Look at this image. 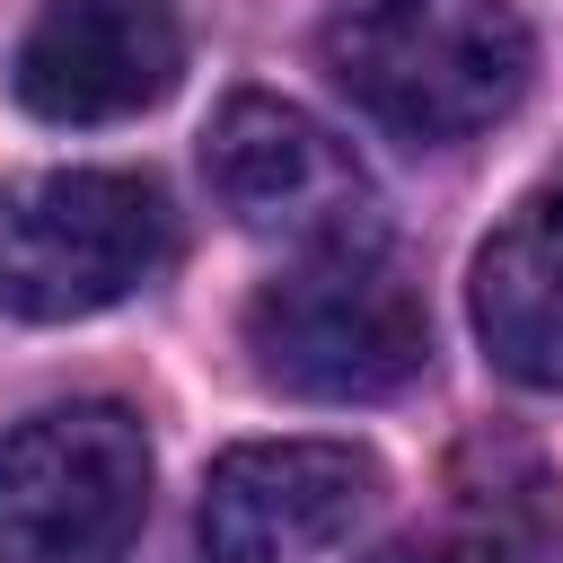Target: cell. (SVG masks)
Returning <instances> with one entry per match:
<instances>
[{"label": "cell", "mask_w": 563, "mask_h": 563, "mask_svg": "<svg viewBox=\"0 0 563 563\" xmlns=\"http://www.w3.org/2000/svg\"><path fill=\"white\" fill-rule=\"evenodd\" d=\"M185 70L176 0H44L9 53V97L35 123L150 114Z\"/></svg>", "instance_id": "7"}, {"label": "cell", "mask_w": 563, "mask_h": 563, "mask_svg": "<svg viewBox=\"0 0 563 563\" xmlns=\"http://www.w3.org/2000/svg\"><path fill=\"white\" fill-rule=\"evenodd\" d=\"M176 255V211L132 167H53L0 185V317L18 325H70Z\"/></svg>", "instance_id": "3"}, {"label": "cell", "mask_w": 563, "mask_h": 563, "mask_svg": "<svg viewBox=\"0 0 563 563\" xmlns=\"http://www.w3.org/2000/svg\"><path fill=\"white\" fill-rule=\"evenodd\" d=\"M387 493L378 457L352 440H246L220 449L194 501L202 563H317Z\"/></svg>", "instance_id": "6"}, {"label": "cell", "mask_w": 563, "mask_h": 563, "mask_svg": "<svg viewBox=\"0 0 563 563\" xmlns=\"http://www.w3.org/2000/svg\"><path fill=\"white\" fill-rule=\"evenodd\" d=\"M466 308H475L484 361L510 387L563 396V176L537 185V194H519L510 220L484 238Z\"/></svg>", "instance_id": "8"}, {"label": "cell", "mask_w": 563, "mask_h": 563, "mask_svg": "<svg viewBox=\"0 0 563 563\" xmlns=\"http://www.w3.org/2000/svg\"><path fill=\"white\" fill-rule=\"evenodd\" d=\"M317 53L325 79L413 150L493 132L537 70V35L510 0H334Z\"/></svg>", "instance_id": "1"}, {"label": "cell", "mask_w": 563, "mask_h": 563, "mask_svg": "<svg viewBox=\"0 0 563 563\" xmlns=\"http://www.w3.org/2000/svg\"><path fill=\"white\" fill-rule=\"evenodd\" d=\"M369 563H563V493L528 449H466L449 501Z\"/></svg>", "instance_id": "9"}, {"label": "cell", "mask_w": 563, "mask_h": 563, "mask_svg": "<svg viewBox=\"0 0 563 563\" xmlns=\"http://www.w3.org/2000/svg\"><path fill=\"white\" fill-rule=\"evenodd\" d=\"M246 361L299 405H378L422 378L431 317L378 246H334L246 299Z\"/></svg>", "instance_id": "2"}, {"label": "cell", "mask_w": 563, "mask_h": 563, "mask_svg": "<svg viewBox=\"0 0 563 563\" xmlns=\"http://www.w3.org/2000/svg\"><path fill=\"white\" fill-rule=\"evenodd\" d=\"M202 176L211 202L246 229L273 238L290 255H334V246H378V185L352 158V141H334L308 106L238 88L211 132H202Z\"/></svg>", "instance_id": "5"}, {"label": "cell", "mask_w": 563, "mask_h": 563, "mask_svg": "<svg viewBox=\"0 0 563 563\" xmlns=\"http://www.w3.org/2000/svg\"><path fill=\"white\" fill-rule=\"evenodd\" d=\"M150 431L114 396H70L0 431V563H123L150 519Z\"/></svg>", "instance_id": "4"}]
</instances>
